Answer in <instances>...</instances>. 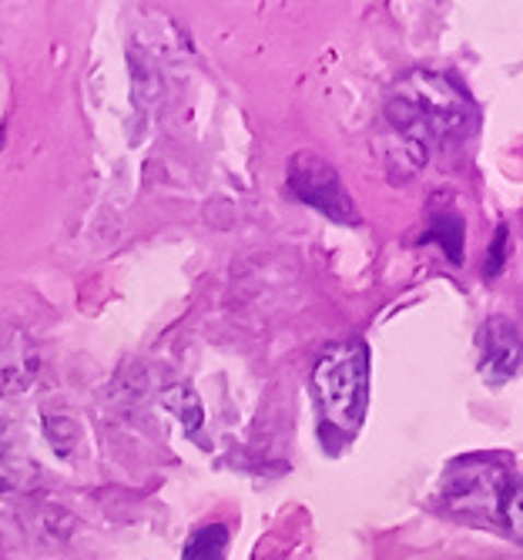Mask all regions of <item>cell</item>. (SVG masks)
I'll return each instance as SVG.
<instances>
[{
  "instance_id": "cell-9",
  "label": "cell",
  "mask_w": 523,
  "mask_h": 560,
  "mask_svg": "<svg viewBox=\"0 0 523 560\" xmlns=\"http://www.w3.org/2000/svg\"><path fill=\"white\" fill-rule=\"evenodd\" d=\"M18 477V460H14V446L8 440V427L0 420V490H8Z\"/></svg>"
},
{
  "instance_id": "cell-10",
  "label": "cell",
  "mask_w": 523,
  "mask_h": 560,
  "mask_svg": "<svg viewBox=\"0 0 523 560\" xmlns=\"http://www.w3.org/2000/svg\"><path fill=\"white\" fill-rule=\"evenodd\" d=\"M507 245H510V238H507V225H500V235H497V242H493V248H490V266H487V276H500V269H503V262H507Z\"/></svg>"
},
{
  "instance_id": "cell-1",
  "label": "cell",
  "mask_w": 523,
  "mask_h": 560,
  "mask_svg": "<svg viewBox=\"0 0 523 560\" xmlns=\"http://www.w3.org/2000/svg\"><path fill=\"white\" fill-rule=\"evenodd\" d=\"M474 125L469 97L446 78L427 68L409 71L386 101V165L390 172L409 178L423 168L433 148L446 138H460Z\"/></svg>"
},
{
  "instance_id": "cell-5",
  "label": "cell",
  "mask_w": 523,
  "mask_h": 560,
  "mask_svg": "<svg viewBox=\"0 0 523 560\" xmlns=\"http://www.w3.org/2000/svg\"><path fill=\"white\" fill-rule=\"evenodd\" d=\"M480 376L490 386H507L520 373V329L507 316H493L480 326Z\"/></svg>"
},
{
  "instance_id": "cell-4",
  "label": "cell",
  "mask_w": 523,
  "mask_h": 560,
  "mask_svg": "<svg viewBox=\"0 0 523 560\" xmlns=\"http://www.w3.org/2000/svg\"><path fill=\"white\" fill-rule=\"evenodd\" d=\"M289 191L299 201H305V206L323 212L326 219L339 222V225H356L359 222L356 201L346 191L339 172L326 159L312 155V151H302V155L289 159Z\"/></svg>"
},
{
  "instance_id": "cell-2",
  "label": "cell",
  "mask_w": 523,
  "mask_h": 560,
  "mask_svg": "<svg viewBox=\"0 0 523 560\" xmlns=\"http://www.w3.org/2000/svg\"><path fill=\"white\" fill-rule=\"evenodd\" d=\"M443 500L450 511L487 527H503L520 540V474L497 456H463L443 480Z\"/></svg>"
},
{
  "instance_id": "cell-3",
  "label": "cell",
  "mask_w": 523,
  "mask_h": 560,
  "mask_svg": "<svg viewBox=\"0 0 523 560\" xmlns=\"http://www.w3.org/2000/svg\"><path fill=\"white\" fill-rule=\"evenodd\" d=\"M312 389H316L323 423L339 436H352L370 406V349L365 342H333L312 370Z\"/></svg>"
},
{
  "instance_id": "cell-7",
  "label": "cell",
  "mask_w": 523,
  "mask_h": 560,
  "mask_svg": "<svg viewBox=\"0 0 523 560\" xmlns=\"http://www.w3.org/2000/svg\"><path fill=\"white\" fill-rule=\"evenodd\" d=\"M162 406L182 420V427L188 433H195L201 427V399H198V393L191 386H168L162 393Z\"/></svg>"
},
{
  "instance_id": "cell-6",
  "label": "cell",
  "mask_w": 523,
  "mask_h": 560,
  "mask_svg": "<svg viewBox=\"0 0 523 560\" xmlns=\"http://www.w3.org/2000/svg\"><path fill=\"white\" fill-rule=\"evenodd\" d=\"M427 238L437 242V245H443L450 262H456V266L463 262V219H460V212H437L430 219Z\"/></svg>"
},
{
  "instance_id": "cell-8",
  "label": "cell",
  "mask_w": 523,
  "mask_h": 560,
  "mask_svg": "<svg viewBox=\"0 0 523 560\" xmlns=\"http://www.w3.org/2000/svg\"><path fill=\"white\" fill-rule=\"evenodd\" d=\"M225 553H229V530L222 524L201 527L185 547V560H225Z\"/></svg>"
}]
</instances>
